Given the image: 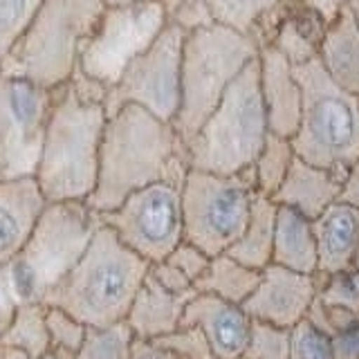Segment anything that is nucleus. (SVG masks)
Segmentation results:
<instances>
[{
  "mask_svg": "<svg viewBox=\"0 0 359 359\" xmlns=\"http://www.w3.org/2000/svg\"><path fill=\"white\" fill-rule=\"evenodd\" d=\"M258 52L261 45L252 34L220 22H209L184 34L182 99L173 119L184 144L200 130L233 79L258 59Z\"/></svg>",
  "mask_w": 359,
  "mask_h": 359,
  "instance_id": "6",
  "label": "nucleus"
},
{
  "mask_svg": "<svg viewBox=\"0 0 359 359\" xmlns=\"http://www.w3.org/2000/svg\"><path fill=\"white\" fill-rule=\"evenodd\" d=\"M258 72L269 133L292 137L299 128L303 106V88L297 67L272 45H265L258 52Z\"/></svg>",
  "mask_w": 359,
  "mask_h": 359,
  "instance_id": "16",
  "label": "nucleus"
},
{
  "mask_svg": "<svg viewBox=\"0 0 359 359\" xmlns=\"http://www.w3.org/2000/svg\"><path fill=\"white\" fill-rule=\"evenodd\" d=\"M261 272L236 261L227 252L211 258L207 272L196 283V292H209L231 303H241L256 290Z\"/></svg>",
  "mask_w": 359,
  "mask_h": 359,
  "instance_id": "25",
  "label": "nucleus"
},
{
  "mask_svg": "<svg viewBox=\"0 0 359 359\" xmlns=\"http://www.w3.org/2000/svg\"><path fill=\"white\" fill-rule=\"evenodd\" d=\"M287 359H334L330 337L310 321L294 323L290 332Z\"/></svg>",
  "mask_w": 359,
  "mask_h": 359,
  "instance_id": "34",
  "label": "nucleus"
},
{
  "mask_svg": "<svg viewBox=\"0 0 359 359\" xmlns=\"http://www.w3.org/2000/svg\"><path fill=\"white\" fill-rule=\"evenodd\" d=\"M115 3H130V0H106V5H115Z\"/></svg>",
  "mask_w": 359,
  "mask_h": 359,
  "instance_id": "46",
  "label": "nucleus"
},
{
  "mask_svg": "<svg viewBox=\"0 0 359 359\" xmlns=\"http://www.w3.org/2000/svg\"><path fill=\"white\" fill-rule=\"evenodd\" d=\"M106 0H43L29 27L0 63V72L56 90L76 74L79 52Z\"/></svg>",
  "mask_w": 359,
  "mask_h": 359,
  "instance_id": "5",
  "label": "nucleus"
},
{
  "mask_svg": "<svg viewBox=\"0 0 359 359\" xmlns=\"http://www.w3.org/2000/svg\"><path fill=\"white\" fill-rule=\"evenodd\" d=\"M325 29H328V25L317 14H312L308 7H303L299 0H290L285 16L276 27L269 45L297 67L319 59Z\"/></svg>",
  "mask_w": 359,
  "mask_h": 359,
  "instance_id": "23",
  "label": "nucleus"
},
{
  "mask_svg": "<svg viewBox=\"0 0 359 359\" xmlns=\"http://www.w3.org/2000/svg\"><path fill=\"white\" fill-rule=\"evenodd\" d=\"M184 34L182 27L168 22L151 48L130 61L119 81L104 97L108 115L135 104L164 121L175 119L182 99Z\"/></svg>",
  "mask_w": 359,
  "mask_h": 359,
  "instance_id": "11",
  "label": "nucleus"
},
{
  "mask_svg": "<svg viewBox=\"0 0 359 359\" xmlns=\"http://www.w3.org/2000/svg\"><path fill=\"white\" fill-rule=\"evenodd\" d=\"M256 194L252 168L231 175L189 168L182 182L184 241L211 258L224 254L250 222Z\"/></svg>",
  "mask_w": 359,
  "mask_h": 359,
  "instance_id": "9",
  "label": "nucleus"
},
{
  "mask_svg": "<svg viewBox=\"0 0 359 359\" xmlns=\"http://www.w3.org/2000/svg\"><path fill=\"white\" fill-rule=\"evenodd\" d=\"M272 263L303 274L319 272L317 238H314L312 220L297 209L276 205Z\"/></svg>",
  "mask_w": 359,
  "mask_h": 359,
  "instance_id": "22",
  "label": "nucleus"
},
{
  "mask_svg": "<svg viewBox=\"0 0 359 359\" xmlns=\"http://www.w3.org/2000/svg\"><path fill=\"white\" fill-rule=\"evenodd\" d=\"M269 137L258 59L233 79L200 130L187 142L189 168L243 173L252 168Z\"/></svg>",
  "mask_w": 359,
  "mask_h": 359,
  "instance_id": "4",
  "label": "nucleus"
},
{
  "mask_svg": "<svg viewBox=\"0 0 359 359\" xmlns=\"http://www.w3.org/2000/svg\"><path fill=\"white\" fill-rule=\"evenodd\" d=\"M101 227V216L88 202H45L29 238L7 265L20 303L39 301L70 272Z\"/></svg>",
  "mask_w": 359,
  "mask_h": 359,
  "instance_id": "7",
  "label": "nucleus"
},
{
  "mask_svg": "<svg viewBox=\"0 0 359 359\" xmlns=\"http://www.w3.org/2000/svg\"><path fill=\"white\" fill-rule=\"evenodd\" d=\"M106 93L74 74L52 90V106L34 180L45 202H88L97 187L108 112Z\"/></svg>",
  "mask_w": 359,
  "mask_h": 359,
  "instance_id": "2",
  "label": "nucleus"
},
{
  "mask_svg": "<svg viewBox=\"0 0 359 359\" xmlns=\"http://www.w3.org/2000/svg\"><path fill=\"white\" fill-rule=\"evenodd\" d=\"M294 160H297V151L292 146V140L269 133L261 155L252 164V175L258 194L272 198L278 191V187L283 184V180L287 177Z\"/></svg>",
  "mask_w": 359,
  "mask_h": 359,
  "instance_id": "27",
  "label": "nucleus"
},
{
  "mask_svg": "<svg viewBox=\"0 0 359 359\" xmlns=\"http://www.w3.org/2000/svg\"><path fill=\"white\" fill-rule=\"evenodd\" d=\"M332 283L325 290V303L330 308H359V269L351 267L344 269V272L330 274Z\"/></svg>",
  "mask_w": 359,
  "mask_h": 359,
  "instance_id": "35",
  "label": "nucleus"
},
{
  "mask_svg": "<svg viewBox=\"0 0 359 359\" xmlns=\"http://www.w3.org/2000/svg\"><path fill=\"white\" fill-rule=\"evenodd\" d=\"M299 3L303 7H308L312 14H317L325 22V25L330 27L332 22L346 11V7H348L351 0H299Z\"/></svg>",
  "mask_w": 359,
  "mask_h": 359,
  "instance_id": "40",
  "label": "nucleus"
},
{
  "mask_svg": "<svg viewBox=\"0 0 359 359\" xmlns=\"http://www.w3.org/2000/svg\"><path fill=\"white\" fill-rule=\"evenodd\" d=\"M319 63L337 86L359 97V25L353 16L351 3L325 29Z\"/></svg>",
  "mask_w": 359,
  "mask_h": 359,
  "instance_id": "21",
  "label": "nucleus"
},
{
  "mask_svg": "<svg viewBox=\"0 0 359 359\" xmlns=\"http://www.w3.org/2000/svg\"><path fill=\"white\" fill-rule=\"evenodd\" d=\"M344 177L346 175L332 171V168L317 166L297 155L287 177L272 196V200L276 205L297 209L306 218L314 220L317 216H321L332 202L341 198Z\"/></svg>",
  "mask_w": 359,
  "mask_h": 359,
  "instance_id": "18",
  "label": "nucleus"
},
{
  "mask_svg": "<svg viewBox=\"0 0 359 359\" xmlns=\"http://www.w3.org/2000/svg\"><path fill=\"white\" fill-rule=\"evenodd\" d=\"M117 238L149 263L164 261L184 241L182 182H155L99 213Z\"/></svg>",
  "mask_w": 359,
  "mask_h": 359,
  "instance_id": "12",
  "label": "nucleus"
},
{
  "mask_svg": "<svg viewBox=\"0 0 359 359\" xmlns=\"http://www.w3.org/2000/svg\"><path fill=\"white\" fill-rule=\"evenodd\" d=\"M213 22L254 34L261 18L283 0H202Z\"/></svg>",
  "mask_w": 359,
  "mask_h": 359,
  "instance_id": "29",
  "label": "nucleus"
},
{
  "mask_svg": "<svg viewBox=\"0 0 359 359\" xmlns=\"http://www.w3.org/2000/svg\"><path fill=\"white\" fill-rule=\"evenodd\" d=\"M187 144L173 121L128 104L108 115L99 151V175L88 205L97 213L119 207L130 194L155 182H184Z\"/></svg>",
  "mask_w": 359,
  "mask_h": 359,
  "instance_id": "1",
  "label": "nucleus"
},
{
  "mask_svg": "<svg viewBox=\"0 0 359 359\" xmlns=\"http://www.w3.org/2000/svg\"><path fill=\"white\" fill-rule=\"evenodd\" d=\"M297 76L303 106L292 146L306 162L346 175L359 157V97L337 86L319 59L297 65Z\"/></svg>",
  "mask_w": 359,
  "mask_h": 359,
  "instance_id": "8",
  "label": "nucleus"
},
{
  "mask_svg": "<svg viewBox=\"0 0 359 359\" xmlns=\"http://www.w3.org/2000/svg\"><path fill=\"white\" fill-rule=\"evenodd\" d=\"M274 227H276V202L263 194H256L252 205V216L241 238L236 241L227 254L252 269H265L272 263L274 254Z\"/></svg>",
  "mask_w": 359,
  "mask_h": 359,
  "instance_id": "24",
  "label": "nucleus"
},
{
  "mask_svg": "<svg viewBox=\"0 0 359 359\" xmlns=\"http://www.w3.org/2000/svg\"><path fill=\"white\" fill-rule=\"evenodd\" d=\"M18 303L20 301H18L16 292H14V285H11L7 267H0V334L5 332L11 317H14Z\"/></svg>",
  "mask_w": 359,
  "mask_h": 359,
  "instance_id": "39",
  "label": "nucleus"
},
{
  "mask_svg": "<svg viewBox=\"0 0 359 359\" xmlns=\"http://www.w3.org/2000/svg\"><path fill=\"white\" fill-rule=\"evenodd\" d=\"M41 359H61L59 355H54V353H48V355H43Z\"/></svg>",
  "mask_w": 359,
  "mask_h": 359,
  "instance_id": "45",
  "label": "nucleus"
},
{
  "mask_svg": "<svg viewBox=\"0 0 359 359\" xmlns=\"http://www.w3.org/2000/svg\"><path fill=\"white\" fill-rule=\"evenodd\" d=\"M48 332H50L52 353L67 359L81 348L88 325L83 321H79L74 314L65 312L63 308L48 306Z\"/></svg>",
  "mask_w": 359,
  "mask_h": 359,
  "instance_id": "31",
  "label": "nucleus"
},
{
  "mask_svg": "<svg viewBox=\"0 0 359 359\" xmlns=\"http://www.w3.org/2000/svg\"><path fill=\"white\" fill-rule=\"evenodd\" d=\"M162 5L166 11V20L171 25L182 27L184 32L213 22L202 0H162Z\"/></svg>",
  "mask_w": 359,
  "mask_h": 359,
  "instance_id": "36",
  "label": "nucleus"
},
{
  "mask_svg": "<svg viewBox=\"0 0 359 359\" xmlns=\"http://www.w3.org/2000/svg\"><path fill=\"white\" fill-rule=\"evenodd\" d=\"M166 25L162 0L106 5L93 34L81 45L76 74L108 93L130 61L149 50Z\"/></svg>",
  "mask_w": 359,
  "mask_h": 359,
  "instance_id": "10",
  "label": "nucleus"
},
{
  "mask_svg": "<svg viewBox=\"0 0 359 359\" xmlns=\"http://www.w3.org/2000/svg\"><path fill=\"white\" fill-rule=\"evenodd\" d=\"M191 297L194 294H175V292L162 287L151 274H146L128 310L126 323L137 339L153 341L182 325L184 308Z\"/></svg>",
  "mask_w": 359,
  "mask_h": 359,
  "instance_id": "20",
  "label": "nucleus"
},
{
  "mask_svg": "<svg viewBox=\"0 0 359 359\" xmlns=\"http://www.w3.org/2000/svg\"><path fill=\"white\" fill-rule=\"evenodd\" d=\"M319 272L337 274L355 265L359 252V209L337 200L312 220Z\"/></svg>",
  "mask_w": 359,
  "mask_h": 359,
  "instance_id": "19",
  "label": "nucleus"
},
{
  "mask_svg": "<svg viewBox=\"0 0 359 359\" xmlns=\"http://www.w3.org/2000/svg\"><path fill=\"white\" fill-rule=\"evenodd\" d=\"M0 344L18 348L32 359H41L52 353L50 332H48V306L39 301L18 303L5 332L0 334Z\"/></svg>",
  "mask_w": 359,
  "mask_h": 359,
  "instance_id": "26",
  "label": "nucleus"
},
{
  "mask_svg": "<svg viewBox=\"0 0 359 359\" xmlns=\"http://www.w3.org/2000/svg\"><path fill=\"white\" fill-rule=\"evenodd\" d=\"M43 0H0V63L29 27Z\"/></svg>",
  "mask_w": 359,
  "mask_h": 359,
  "instance_id": "30",
  "label": "nucleus"
},
{
  "mask_svg": "<svg viewBox=\"0 0 359 359\" xmlns=\"http://www.w3.org/2000/svg\"><path fill=\"white\" fill-rule=\"evenodd\" d=\"M166 261L175 265L180 272H184L191 280H194V285L202 278V274L207 272V267L211 263V256L207 252H202L198 245L189 243V241H182L175 250L166 256Z\"/></svg>",
  "mask_w": 359,
  "mask_h": 359,
  "instance_id": "37",
  "label": "nucleus"
},
{
  "mask_svg": "<svg viewBox=\"0 0 359 359\" xmlns=\"http://www.w3.org/2000/svg\"><path fill=\"white\" fill-rule=\"evenodd\" d=\"M348 205H353L359 209V157L355 160V164L348 168V173L344 177V187H341V198Z\"/></svg>",
  "mask_w": 359,
  "mask_h": 359,
  "instance_id": "42",
  "label": "nucleus"
},
{
  "mask_svg": "<svg viewBox=\"0 0 359 359\" xmlns=\"http://www.w3.org/2000/svg\"><path fill=\"white\" fill-rule=\"evenodd\" d=\"M149 267L151 263L146 258L135 254L108 224L101 222L86 254L48 292L43 303L63 308L95 328L126 321Z\"/></svg>",
  "mask_w": 359,
  "mask_h": 359,
  "instance_id": "3",
  "label": "nucleus"
},
{
  "mask_svg": "<svg viewBox=\"0 0 359 359\" xmlns=\"http://www.w3.org/2000/svg\"><path fill=\"white\" fill-rule=\"evenodd\" d=\"M314 274H303L269 263L261 269L256 290L241 306L252 319L290 328L303 319L314 301Z\"/></svg>",
  "mask_w": 359,
  "mask_h": 359,
  "instance_id": "14",
  "label": "nucleus"
},
{
  "mask_svg": "<svg viewBox=\"0 0 359 359\" xmlns=\"http://www.w3.org/2000/svg\"><path fill=\"white\" fill-rule=\"evenodd\" d=\"M0 359H32V357L27 353L18 351V348H11V346L0 344Z\"/></svg>",
  "mask_w": 359,
  "mask_h": 359,
  "instance_id": "44",
  "label": "nucleus"
},
{
  "mask_svg": "<svg viewBox=\"0 0 359 359\" xmlns=\"http://www.w3.org/2000/svg\"><path fill=\"white\" fill-rule=\"evenodd\" d=\"M52 90L0 72V180L34 177Z\"/></svg>",
  "mask_w": 359,
  "mask_h": 359,
  "instance_id": "13",
  "label": "nucleus"
},
{
  "mask_svg": "<svg viewBox=\"0 0 359 359\" xmlns=\"http://www.w3.org/2000/svg\"><path fill=\"white\" fill-rule=\"evenodd\" d=\"M287 357H290L287 328L254 319L250 328V344H247L241 359H287Z\"/></svg>",
  "mask_w": 359,
  "mask_h": 359,
  "instance_id": "32",
  "label": "nucleus"
},
{
  "mask_svg": "<svg viewBox=\"0 0 359 359\" xmlns=\"http://www.w3.org/2000/svg\"><path fill=\"white\" fill-rule=\"evenodd\" d=\"M334 359H359V323L346 328L332 344Z\"/></svg>",
  "mask_w": 359,
  "mask_h": 359,
  "instance_id": "41",
  "label": "nucleus"
},
{
  "mask_svg": "<svg viewBox=\"0 0 359 359\" xmlns=\"http://www.w3.org/2000/svg\"><path fill=\"white\" fill-rule=\"evenodd\" d=\"M135 339L137 337L126 321L99 325V328L88 325L81 348L67 359H130Z\"/></svg>",
  "mask_w": 359,
  "mask_h": 359,
  "instance_id": "28",
  "label": "nucleus"
},
{
  "mask_svg": "<svg viewBox=\"0 0 359 359\" xmlns=\"http://www.w3.org/2000/svg\"><path fill=\"white\" fill-rule=\"evenodd\" d=\"M149 274L160 283L162 287L175 292V294H196V285L184 272H180L175 265H171L164 258V261L151 263Z\"/></svg>",
  "mask_w": 359,
  "mask_h": 359,
  "instance_id": "38",
  "label": "nucleus"
},
{
  "mask_svg": "<svg viewBox=\"0 0 359 359\" xmlns=\"http://www.w3.org/2000/svg\"><path fill=\"white\" fill-rule=\"evenodd\" d=\"M130 359H175L168 351H164L162 346H157L155 341L149 339H135L133 355Z\"/></svg>",
  "mask_w": 359,
  "mask_h": 359,
  "instance_id": "43",
  "label": "nucleus"
},
{
  "mask_svg": "<svg viewBox=\"0 0 359 359\" xmlns=\"http://www.w3.org/2000/svg\"><path fill=\"white\" fill-rule=\"evenodd\" d=\"M153 341L171 353L175 359H218L213 355L205 332L198 325H180L177 330L157 337Z\"/></svg>",
  "mask_w": 359,
  "mask_h": 359,
  "instance_id": "33",
  "label": "nucleus"
},
{
  "mask_svg": "<svg viewBox=\"0 0 359 359\" xmlns=\"http://www.w3.org/2000/svg\"><path fill=\"white\" fill-rule=\"evenodd\" d=\"M182 325H198L218 359H241L250 344L252 317L238 303L196 292L184 308Z\"/></svg>",
  "mask_w": 359,
  "mask_h": 359,
  "instance_id": "15",
  "label": "nucleus"
},
{
  "mask_svg": "<svg viewBox=\"0 0 359 359\" xmlns=\"http://www.w3.org/2000/svg\"><path fill=\"white\" fill-rule=\"evenodd\" d=\"M43 207L45 198L34 177L0 180V267L22 250Z\"/></svg>",
  "mask_w": 359,
  "mask_h": 359,
  "instance_id": "17",
  "label": "nucleus"
}]
</instances>
